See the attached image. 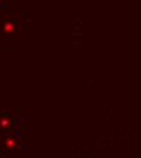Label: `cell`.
Returning <instances> with one entry per match:
<instances>
[{
	"label": "cell",
	"mask_w": 141,
	"mask_h": 158,
	"mask_svg": "<svg viewBox=\"0 0 141 158\" xmlns=\"http://www.w3.org/2000/svg\"><path fill=\"white\" fill-rule=\"evenodd\" d=\"M2 31H4L5 34H12L16 31V26L11 21H5V23L2 26Z\"/></svg>",
	"instance_id": "6da1fadb"
},
{
	"label": "cell",
	"mask_w": 141,
	"mask_h": 158,
	"mask_svg": "<svg viewBox=\"0 0 141 158\" xmlns=\"http://www.w3.org/2000/svg\"><path fill=\"white\" fill-rule=\"evenodd\" d=\"M5 147L6 148H9V150H14V148H16V146H17V140L15 138H12V136H10V138H7L5 140Z\"/></svg>",
	"instance_id": "7a4b0ae2"
},
{
	"label": "cell",
	"mask_w": 141,
	"mask_h": 158,
	"mask_svg": "<svg viewBox=\"0 0 141 158\" xmlns=\"http://www.w3.org/2000/svg\"><path fill=\"white\" fill-rule=\"evenodd\" d=\"M10 125H11V120H10V118H7V117H2V118H0V128H2V129H7V128H10Z\"/></svg>",
	"instance_id": "3957f363"
}]
</instances>
